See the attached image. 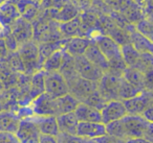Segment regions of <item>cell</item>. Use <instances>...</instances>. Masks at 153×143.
<instances>
[{
    "instance_id": "obj_1",
    "label": "cell",
    "mask_w": 153,
    "mask_h": 143,
    "mask_svg": "<svg viewBox=\"0 0 153 143\" xmlns=\"http://www.w3.org/2000/svg\"><path fill=\"white\" fill-rule=\"evenodd\" d=\"M94 41L108 61L109 70L107 72L119 76L123 75L124 70L127 68V66L123 60L122 49L119 43H117L109 36H99Z\"/></svg>"
},
{
    "instance_id": "obj_2",
    "label": "cell",
    "mask_w": 153,
    "mask_h": 143,
    "mask_svg": "<svg viewBox=\"0 0 153 143\" xmlns=\"http://www.w3.org/2000/svg\"><path fill=\"white\" fill-rule=\"evenodd\" d=\"M17 52L23 63L24 73L35 74L36 72L42 70L40 53H39V45L36 41L32 40L19 45Z\"/></svg>"
},
{
    "instance_id": "obj_3",
    "label": "cell",
    "mask_w": 153,
    "mask_h": 143,
    "mask_svg": "<svg viewBox=\"0 0 153 143\" xmlns=\"http://www.w3.org/2000/svg\"><path fill=\"white\" fill-rule=\"evenodd\" d=\"M124 138H144L150 122L147 121L142 115H127L121 119Z\"/></svg>"
},
{
    "instance_id": "obj_4",
    "label": "cell",
    "mask_w": 153,
    "mask_h": 143,
    "mask_svg": "<svg viewBox=\"0 0 153 143\" xmlns=\"http://www.w3.org/2000/svg\"><path fill=\"white\" fill-rule=\"evenodd\" d=\"M45 93L53 98H58L69 93V88L66 80L59 71L45 72Z\"/></svg>"
},
{
    "instance_id": "obj_5",
    "label": "cell",
    "mask_w": 153,
    "mask_h": 143,
    "mask_svg": "<svg viewBox=\"0 0 153 143\" xmlns=\"http://www.w3.org/2000/svg\"><path fill=\"white\" fill-rule=\"evenodd\" d=\"M122 76L115 75L110 72H105L103 77L98 83V91L101 93L106 101L120 100L119 99V88Z\"/></svg>"
},
{
    "instance_id": "obj_6",
    "label": "cell",
    "mask_w": 153,
    "mask_h": 143,
    "mask_svg": "<svg viewBox=\"0 0 153 143\" xmlns=\"http://www.w3.org/2000/svg\"><path fill=\"white\" fill-rule=\"evenodd\" d=\"M67 84L68 88H69V93L72 96L76 97L80 102H84V100L90 94L98 90V83L85 80L80 76L74 77Z\"/></svg>"
},
{
    "instance_id": "obj_7",
    "label": "cell",
    "mask_w": 153,
    "mask_h": 143,
    "mask_svg": "<svg viewBox=\"0 0 153 143\" xmlns=\"http://www.w3.org/2000/svg\"><path fill=\"white\" fill-rule=\"evenodd\" d=\"M74 63H76V70L78 75L85 80L99 83L105 73L103 70H101L100 68L94 66L91 62L88 61L84 55L74 57Z\"/></svg>"
},
{
    "instance_id": "obj_8",
    "label": "cell",
    "mask_w": 153,
    "mask_h": 143,
    "mask_svg": "<svg viewBox=\"0 0 153 143\" xmlns=\"http://www.w3.org/2000/svg\"><path fill=\"white\" fill-rule=\"evenodd\" d=\"M16 136L21 143H39L41 132L33 116L22 118Z\"/></svg>"
},
{
    "instance_id": "obj_9",
    "label": "cell",
    "mask_w": 153,
    "mask_h": 143,
    "mask_svg": "<svg viewBox=\"0 0 153 143\" xmlns=\"http://www.w3.org/2000/svg\"><path fill=\"white\" fill-rule=\"evenodd\" d=\"M129 115H143L145 111L153 105V94L149 91L140 92L138 95L123 101Z\"/></svg>"
},
{
    "instance_id": "obj_10",
    "label": "cell",
    "mask_w": 153,
    "mask_h": 143,
    "mask_svg": "<svg viewBox=\"0 0 153 143\" xmlns=\"http://www.w3.org/2000/svg\"><path fill=\"white\" fill-rule=\"evenodd\" d=\"M30 108L36 116H58L56 98L51 97L47 93H43L32 100Z\"/></svg>"
},
{
    "instance_id": "obj_11",
    "label": "cell",
    "mask_w": 153,
    "mask_h": 143,
    "mask_svg": "<svg viewBox=\"0 0 153 143\" xmlns=\"http://www.w3.org/2000/svg\"><path fill=\"white\" fill-rule=\"evenodd\" d=\"M11 32L19 45L34 40V25L30 21L22 17L18 18L12 24Z\"/></svg>"
},
{
    "instance_id": "obj_12",
    "label": "cell",
    "mask_w": 153,
    "mask_h": 143,
    "mask_svg": "<svg viewBox=\"0 0 153 143\" xmlns=\"http://www.w3.org/2000/svg\"><path fill=\"white\" fill-rule=\"evenodd\" d=\"M102 114V122L107 125L113 121H117L127 115V110L122 100H111L105 105V107L101 110Z\"/></svg>"
},
{
    "instance_id": "obj_13",
    "label": "cell",
    "mask_w": 153,
    "mask_h": 143,
    "mask_svg": "<svg viewBox=\"0 0 153 143\" xmlns=\"http://www.w3.org/2000/svg\"><path fill=\"white\" fill-rule=\"evenodd\" d=\"M107 134L106 125L102 122H79L76 136L82 139L100 138Z\"/></svg>"
},
{
    "instance_id": "obj_14",
    "label": "cell",
    "mask_w": 153,
    "mask_h": 143,
    "mask_svg": "<svg viewBox=\"0 0 153 143\" xmlns=\"http://www.w3.org/2000/svg\"><path fill=\"white\" fill-rule=\"evenodd\" d=\"M94 40H90L87 37H72L66 38L64 44V50L74 57L84 55L85 51L90 46Z\"/></svg>"
},
{
    "instance_id": "obj_15",
    "label": "cell",
    "mask_w": 153,
    "mask_h": 143,
    "mask_svg": "<svg viewBox=\"0 0 153 143\" xmlns=\"http://www.w3.org/2000/svg\"><path fill=\"white\" fill-rule=\"evenodd\" d=\"M35 122L38 125L41 134L58 137L60 135V130L58 126L56 116H33Z\"/></svg>"
},
{
    "instance_id": "obj_16",
    "label": "cell",
    "mask_w": 153,
    "mask_h": 143,
    "mask_svg": "<svg viewBox=\"0 0 153 143\" xmlns=\"http://www.w3.org/2000/svg\"><path fill=\"white\" fill-rule=\"evenodd\" d=\"M57 122L60 130V134L76 136L79 120L76 118L74 112L57 116Z\"/></svg>"
},
{
    "instance_id": "obj_17",
    "label": "cell",
    "mask_w": 153,
    "mask_h": 143,
    "mask_svg": "<svg viewBox=\"0 0 153 143\" xmlns=\"http://www.w3.org/2000/svg\"><path fill=\"white\" fill-rule=\"evenodd\" d=\"M12 2L17 7L22 18L33 22L38 17L40 3H37L32 0H11Z\"/></svg>"
},
{
    "instance_id": "obj_18",
    "label": "cell",
    "mask_w": 153,
    "mask_h": 143,
    "mask_svg": "<svg viewBox=\"0 0 153 143\" xmlns=\"http://www.w3.org/2000/svg\"><path fill=\"white\" fill-rule=\"evenodd\" d=\"M21 118L15 112L3 110L0 112V132L16 134L19 128Z\"/></svg>"
},
{
    "instance_id": "obj_19",
    "label": "cell",
    "mask_w": 153,
    "mask_h": 143,
    "mask_svg": "<svg viewBox=\"0 0 153 143\" xmlns=\"http://www.w3.org/2000/svg\"><path fill=\"white\" fill-rule=\"evenodd\" d=\"M74 114L79 122H102V114L100 110L94 109L84 102L79 103Z\"/></svg>"
},
{
    "instance_id": "obj_20",
    "label": "cell",
    "mask_w": 153,
    "mask_h": 143,
    "mask_svg": "<svg viewBox=\"0 0 153 143\" xmlns=\"http://www.w3.org/2000/svg\"><path fill=\"white\" fill-rule=\"evenodd\" d=\"M21 17L17 7L11 0H7L0 5V23L5 27H11L12 24Z\"/></svg>"
},
{
    "instance_id": "obj_21",
    "label": "cell",
    "mask_w": 153,
    "mask_h": 143,
    "mask_svg": "<svg viewBox=\"0 0 153 143\" xmlns=\"http://www.w3.org/2000/svg\"><path fill=\"white\" fill-rule=\"evenodd\" d=\"M84 57L89 62H91L94 66H97V67L100 68L101 70H103L104 72H107L109 70L108 61H107L106 57H104V55H103L102 51L100 50V48L98 47V45L96 44L94 41L90 44V46L87 48V50L85 51Z\"/></svg>"
},
{
    "instance_id": "obj_22",
    "label": "cell",
    "mask_w": 153,
    "mask_h": 143,
    "mask_svg": "<svg viewBox=\"0 0 153 143\" xmlns=\"http://www.w3.org/2000/svg\"><path fill=\"white\" fill-rule=\"evenodd\" d=\"M48 16L53 20L57 21L58 23H64V22L70 21L78 17V9L72 3H67L60 10H47Z\"/></svg>"
},
{
    "instance_id": "obj_23",
    "label": "cell",
    "mask_w": 153,
    "mask_h": 143,
    "mask_svg": "<svg viewBox=\"0 0 153 143\" xmlns=\"http://www.w3.org/2000/svg\"><path fill=\"white\" fill-rule=\"evenodd\" d=\"M131 44L140 53H150L153 55V42L149 38L145 37L140 32H131L130 34Z\"/></svg>"
},
{
    "instance_id": "obj_24",
    "label": "cell",
    "mask_w": 153,
    "mask_h": 143,
    "mask_svg": "<svg viewBox=\"0 0 153 143\" xmlns=\"http://www.w3.org/2000/svg\"><path fill=\"white\" fill-rule=\"evenodd\" d=\"M56 103H57L58 116H59L62 115V114L74 112L78 105H79L80 101L74 96H72L70 93H68V94L56 98Z\"/></svg>"
},
{
    "instance_id": "obj_25",
    "label": "cell",
    "mask_w": 153,
    "mask_h": 143,
    "mask_svg": "<svg viewBox=\"0 0 153 143\" xmlns=\"http://www.w3.org/2000/svg\"><path fill=\"white\" fill-rule=\"evenodd\" d=\"M123 76L130 85L135 87L140 91H142L146 86V76L138 70L134 69V68L127 67L123 72Z\"/></svg>"
},
{
    "instance_id": "obj_26",
    "label": "cell",
    "mask_w": 153,
    "mask_h": 143,
    "mask_svg": "<svg viewBox=\"0 0 153 143\" xmlns=\"http://www.w3.org/2000/svg\"><path fill=\"white\" fill-rule=\"evenodd\" d=\"M59 72L63 75V77L65 78L67 83L70 82L71 80H74L76 76H79L76 70L74 57H72V55H70L69 53L66 52V51L64 52L63 63H62V66H61V68H60Z\"/></svg>"
},
{
    "instance_id": "obj_27",
    "label": "cell",
    "mask_w": 153,
    "mask_h": 143,
    "mask_svg": "<svg viewBox=\"0 0 153 143\" xmlns=\"http://www.w3.org/2000/svg\"><path fill=\"white\" fill-rule=\"evenodd\" d=\"M64 52H65L64 49H60V50H57L53 53H51L48 57H46L42 65L43 71L45 72L59 71L62 66V63H63Z\"/></svg>"
},
{
    "instance_id": "obj_28",
    "label": "cell",
    "mask_w": 153,
    "mask_h": 143,
    "mask_svg": "<svg viewBox=\"0 0 153 143\" xmlns=\"http://www.w3.org/2000/svg\"><path fill=\"white\" fill-rule=\"evenodd\" d=\"M44 78H45V71H43V70L33 74L32 80H30V97L33 100L36 97H38L39 95L45 93Z\"/></svg>"
},
{
    "instance_id": "obj_29",
    "label": "cell",
    "mask_w": 153,
    "mask_h": 143,
    "mask_svg": "<svg viewBox=\"0 0 153 143\" xmlns=\"http://www.w3.org/2000/svg\"><path fill=\"white\" fill-rule=\"evenodd\" d=\"M64 44H65V39L58 41H51V42L46 43H40L39 45V53H40V62L41 65H43V62L45 61L46 57H48L51 53L55 51L60 50V49L64 48Z\"/></svg>"
},
{
    "instance_id": "obj_30",
    "label": "cell",
    "mask_w": 153,
    "mask_h": 143,
    "mask_svg": "<svg viewBox=\"0 0 153 143\" xmlns=\"http://www.w3.org/2000/svg\"><path fill=\"white\" fill-rule=\"evenodd\" d=\"M82 25V21L79 17L74 18L70 21L64 22V23H59L60 32L64 39L66 38H72V37H79L80 28Z\"/></svg>"
},
{
    "instance_id": "obj_31",
    "label": "cell",
    "mask_w": 153,
    "mask_h": 143,
    "mask_svg": "<svg viewBox=\"0 0 153 143\" xmlns=\"http://www.w3.org/2000/svg\"><path fill=\"white\" fill-rule=\"evenodd\" d=\"M122 49V55H123V60L125 62L126 66L129 68H133L136 65L138 59L140 57V53L132 46L131 43H127L121 46Z\"/></svg>"
},
{
    "instance_id": "obj_32",
    "label": "cell",
    "mask_w": 153,
    "mask_h": 143,
    "mask_svg": "<svg viewBox=\"0 0 153 143\" xmlns=\"http://www.w3.org/2000/svg\"><path fill=\"white\" fill-rule=\"evenodd\" d=\"M142 91H140L138 89H136L135 87H133L132 85H130L125 78L122 76L121 82H120V88H119V99H121L122 101L130 99L132 97L138 95Z\"/></svg>"
},
{
    "instance_id": "obj_33",
    "label": "cell",
    "mask_w": 153,
    "mask_h": 143,
    "mask_svg": "<svg viewBox=\"0 0 153 143\" xmlns=\"http://www.w3.org/2000/svg\"><path fill=\"white\" fill-rule=\"evenodd\" d=\"M84 103H86V105H90V107L101 111V110L105 107L107 101H106V99L101 95V93L97 90V91H94L92 94H90L89 96L84 100Z\"/></svg>"
},
{
    "instance_id": "obj_34",
    "label": "cell",
    "mask_w": 153,
    "mask_h": 143,
    "mask_svg": "<svg viewBox=\"0 0 153 143\" xmlns=\"http://www.w3.org/2000/svg\"><path fill=\"white\" fill-rule=\"evenodd\" d=\"M69 3V0H42L40 5L47 10H60Z\"/></svg>"
},
{
    "instance_id": "obj_35",
    "label": "cell",
    "mask_w": 153,
    "mask_h": 143,
    "mask_svg": "<svg viewBox=\"0 0 153 143\" xmlns=\"http://www.w3.org/2000/svg\"><path fill=\"white\" fill-rule=\"evenodd\" d=\"M58 141L59 143H84V139L80 137L65 134H60L58 136Z\"/></svg>"
},
{
    "instance_id": "obj_36",
    "label": "cell",
    "mask_w": 153,
    "mask_h": 143,
    "mask_svg": "<svg viewBox=\"0 0 153 143\" xmlns=\"http://www.w3.org/2000/svg\"><path fill=\"white\" fill-rule=\"evenodd\" d=\"M0 143H21L16 134L7 132H0Z\"/></svg>"
},
{
    "instance_id": "obj_37",
    "label": "cell",
    "mask_w": 153,
    "mask_h": 143,
    "mask_svg": "<svg viewBox=\"0 0 153 143\" xmlns=\"http://www.w3.org/2000/svg\"><path fill=\"white\" fill-rule=\"evenodd\" d=\"M98 143H126L125 139L117 138V137L111 136V135L106 134L105 136H102L100 138L94 139Z\"/></svg>"
},
{
    "instance_id": "obj_38",
    "label": "cell",
    "mask_w": 153,
    "mask_h": 143,
    "mask_svg": "<svg viewBox=\"0 0 153 143\" xmlns=\"http://www.w3.org/2000/svg\"><path fill=\"white\" fill-rule=\"evenodd\" d=\"M10 51L7 47V44H5V41L3 38H0V62H4L5 59L9 55Z\"/></svg>"
},
{
    "instance_id": "obj_39",
    "label": "cell",
    "mask_w": 153,
    "mask_h": 143,
    "mask_svg": "<svg viewBox=\"0 0 153 143\" xmlns=\"http://www.w3.org/2000/svg\"><path fill=\"white\" fill-rule=\"evenodd\" d=\"M39 143H59V141H58V137L41 134Z\"/></svg>"
},
{
    "instance_id": "obj_40",
    "label": "cell",
    "mask_w": 153,
    "mask_h": 143,
    "mask_svg": "<svg viewBox=\"0 0 153 143\" xmlns=\"http://www.w3.org/2000/svg\"><path fill=\"white\" fill-rule=\"evenodd\" d=\"M142 116L147 120V121H149L150 123H153V105H151L150 108H148V109L143 113Z\"/></svg>"
},
{
    "instance_id": "obj_41",
    "label": "cell",
    "mask_w": 153,
    "mask_h": 143,
    "mask_svg": "<svg viewBox=\"0 0 153 143\" xmlns=\"http://www.w3.org/2000/svg\"><path fill=\"white\" fill-rule=\"evenodd\" d=\"M126 143H152L146 138H130L126 140Z\"/></svg>"
},
{
    "instance_id": "obj_42",
    "label": "cell",
    "mask_w": 153,
    "mask_h": 143,
    "mask_svg": "<svg viewBox=\"0 0 153 143\" xmlns=\"http://www.w3.org/2000/svg\"><path fill=\"white\" fill-rule=\"evenodd\" d=\"M9 27H5L4 25H2V24L0 23V38H3V36H4L5 32H7V29Z\"/></svg>"
},
{
    "instance_id": "obj_43",
    "label": "cell",
    "mask_w": 153,
    "mask_h": 143,
    "mask_svg": "<svg viewBox=\"0 0 153 143\" xmlns=\"http://www.w3.org/2000/svg\"><path fill=\"white\" fill-rule=\"evenodd\" d=\"M84 143H98L96 140H92V139H84Z\"/></svg>"
},
{
    "instance_id": "obj_44",
    "label": "cell",
    "mask_w": 153,
    "mask_h": 143,
    "mask_svg": "<svg viewBox=\"0 0 153 143\" xmlns=\"http://www.w3.org/2000/svg\"><path fill=\"white\" fill-rule=\"evenodd\" d=\"M32 1H35V2H37V3H41L42 0H32Z\"/></svg>"
},
{
    "instance_id": "obj_45",
    "label": "cell",
    "mask_w": 153,
    "mask_h": 143,
    "mask_svg": "<svg viewBox=\"0 0 153 143\" xmlns=\"http://www.w3.org/2000/svg\"><path fill=\"white\" fill-rule=\"evenodd\" d=\"M5 1H7V0H0V5L2 4L3 2H5Z\"/></svg>"
}]
</instances>
